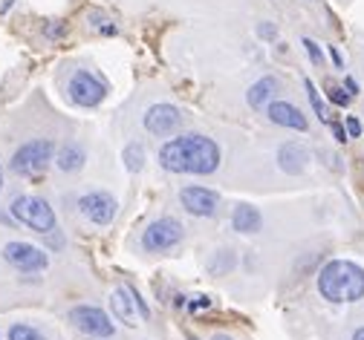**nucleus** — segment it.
Here are the masks:
<instances>
[{"mask_svg": "<svg viewBox=\"0 0 364 340\" xmlns=\"http://www.w3.org/2000/svg\"><path fill=\"white\" fill-rule=\"evenodd\" d=\"M223 162L220 144L202 133H176L159 147V165L168 173L211 176Z\"/></svg>", "mask_w": 364, "mask_h": 340, "instance_id": "f257e3e1", "label": "nucleus"}, {"mask_svg": "<svg viewBox=\"0 0 364 340\" xmlns=\"http://www.w3.org/2000/svg\"><path fill=\"white\" fill-rule=\"evenodd\" d=\"M315 286L327 303H358L364 297V268L350 260H329L315 274Z\"/></svg>", "mask_w": 364, "mask_h": 340, "instance_id": "f03ea898", "label": "nucleus"}, {"mask_svg": "<svg viewBox=\"0 0 364 340\" xmlns=\"http://www.w3.org/2000/svg\"><path fill=\"white\" fill-rule=\"evenodd\" d=\"M9 213H12V220L26 225L29 231H35V234H44L49 237L58 225L55 220V210L52 205L44 199V196H32V194H18L9 205Z\"/></svg>", "mask_w": 364, "mask_h": 340, "instance_id": "7ed1b4c3", "label": "nucleus"}, {"mask_svg": "<svg viewBox=\"0 0 364 340\" xmlns=\"http://www.w3.org/2000/svg\"><path fill=\"white\" fill-rule=\"evenodd\" d=\"M52 162H55V141L52 139H29L12 153L9 170L18 176H41Z\"/></svg>", "mask_w": 364, "mask_h": 340, "instance_id": "20e7f679", "label": "nucleus"}, {"mask_svg": "<svg viewBox=\"0 0 364 340\" xmlns=\"http://www.w3.org/2000/svg\"><path fill=\"white\" fill-rule=\"evenodd\" d=\"M186 239V228L174 216H159L142 231V248L147 254H165Z\"/></svg>", "mask_w": 364, "mask_h": 340, "instance_id": "39448f33", "label": "nucleus"}, {"mask_svg": "<svg viewBox=\"0 0 364 340\" xmlns=\"http://www.w3.org/2000/svg\"><path fill=\"white\" fill-rule=\"evenodd\" d=\"M67 99L75 107H99L107 99V84L90 70H75L67 81Z\"/></svg>", "mask_w": 364, "mask_h": 340, "instance_id": "423d86ee", "label": "nucleus"}, {"mask_svg": "<svg viewBox=\"0 0 364 340\" xmlns=\"http://www.w3.org/2000/svg\"><path fill=\"white\" fill-rule=\"evenodd\" d=\"M142 125L150 136H157V139H171L182 130V125H186V110H179L176 104H150L142 115Z\"/></svg>", "mask_w": 364, "mask_h": 340, "instance_id": "0eeeda50", "label": "nucleus"}, {"mask_svg": "<svg viewBox=\"0 0 364 340\" xmlns=\"http://www.w3.org/2000/svg\"><path fill=\"white\" fill-rule=\"evenodd\" d=\"M0 257H4L6 265H12L20 274H41L49 265V257H47L44 248H38V245H32V242H20V239L6 242Z\"/></svg>", "mask_w": 364, "mask_h": 340, "instance_id": "6e6552de", "label": "nucleus"}, {"mask_svg": "<svg viewBox=\"0 0 364 340\" xmlns=\"http://www.w3.org/2000/svg\"><path fill=\"white\" fill-rule=\"evenodd\" d=\"M70 323L87 334L90 340H113L116 337V326L110 320V315L99 306H75L70 308Z\"/></svg>", "mask_w": 364, "mask_h": 340, "instance_id": "1a4fd4ad", "label": "nucleus"}, {"mask_svg": "<svg viewBox=\"0 0 364 340\" xmlns=\"http://www.w3.org/2000/svg\"><path fill=\"white\" fill-rule=\"evenodd\" d=\"M78 213L93 225H110L119 213V202L107 191H87L78 199Z\"/></svg>", "mask_w": 364, "mask_h": 340, "instance_id": "9d476101", "label": "nucleus"}, {"mask_svg": "<svg viewBox=\"0 0 364 340\" xmlns=\"http://www.w3.org/2000/svg\"><path fill=\"white\" fill-rule=\"evenodd\" d=\"M179 205L191 216H214L220 208V196L208 188H200V184H188L179 191Z\"/></svg>", "mask_w": 364, "mask_h": 340, "instance_id": "9b49d317", "label": "nucleus"}, {"mask_svg": "<svg viewBox=\"0 0 364 340\" xmlns=\"http://www.w3.org/2000/svg\"><path fill=\"white\" fill-rule=\"evenodd\" d=\"M266 115L272 125L286 127V130H298V133H307L310 130V121L307 115L301 113V107L289 104V101H269L266 104Z\"/></svg>", "mask_w": 364, "mask_h": 340, "instance_id": "f8f14e48", "label": "nucleus"}, {"mask_svg": "<svg viewBox=\"0 0 364 340\" xmlns=\"http://www.w3.org/2000/svg\"><path fill=\"white\" fill-rule=\"evenodd\" d=\"M110 308H113V317L119 320V323H125V326H131V329H136L139 326V320L142 317H136V300H133V294H131V286H119L113 294H110Z\"/></svg>", "mask_w": 364, "mask_h": 340, "instance_id": "ddd939ff", "label": "nucleus"}, {"mask_svg": "<svg viewBox=\"0 0 364 340\" xmlns=\"http://www.w3.org/2000/svg\"><path fill=\"white\" fill-rule=\"evenodd\" d=\"M307 165H310V150L303 147V144H298V141L281 144V150H278V168L284 173L298 176V173L307 170Z\"/></svg>", "mask_w": 364, "mask_h": 340, "instance_id": "4468645a", "label": "nucleus"}, {"mask_svg": "<svg viewBox=\"0 0 364 340\" xmlns=\"http://www.w3.org/2000/svg\"><path fill=\"white\" fill-rule=\"evenodd\" d=\"M84 162H87V150L78 141H67L64 147L55 150V168L61 173H78L84 168Z\"/></svg>", "mask_w": 364, "mask_h": 340, "instance_id": "2eb2a0df", "label": "nucleus"}, {"mask_svg": "<svg viewBox=\"0 0 364 340\" xmlns=\"http://www.w3.org/2000/svg\"><path fill=\"white\" fill-rule=\"evenodd\" d=\"M231 228L237 234H257L263 228V216L255 205H237L231 210Z\"/></svg>", "mask_w": 364, "mask_h": 340, "instance_id": "dca6fc26", "label": "nucleus"}, {"mask_svg": "<svg viewBox=\"0 0 364 340\" xmlns=\"http://www.w3.org/2000/svg\"><path fill=\"white\" fill-rule=\"evenodd\" d=\"M278 87H281V81H278L275 75H263L260 81H255V84L249 87V92H246V101H249L252 107H266L269 101H275V92H278Z\"/></svg>", "mask_w": 364, "mask_h": 340, "instance_id": "f3484780", "label": "nucleus"}, {"mask_svg": "<svg viewBox=\"0 0 364 340\" xmlns=\"http://www.w3.org/2000/svg\"><path fill=\"white\" fill-rule=\"evenodd\" d=\"M234 263H237V254L231 248H220L214 257L208 260V271L214 274V277H223V274H229L234 268Z\"/></svg>", "mask_w": 364, "mask_h": 340, "instance_id": "a211bd4d", "label": "nucleus"}, {"mask_svg": "<svg viewBox=\"0 0 364 340\" xmlns=\"http://www.w3.org/2000/svg\"><path fill=\"white\" fill-rule=\"evenodd\" d=\"M87 26L93 29L96 35H102V38H113V35H119V26L107 18V15H102V12H93L87 18Z\"/></svg>", "mask_w": 364, "mask_h": 340, "instance_id": "6ab92c4d", "label": "nucleus"}, {"mask_svg": "<svg viewBox=\"0 0 364 340\" xmlns=\"http://www.w3.org/2000/svg\"><path fill=\"white\" fill-rule=\"evenodd\" d=\"M121 159H125V168H128L131 173H139V170L145 168V159H147V156H145V147L133 141V144H128V147H125V153H121Z\"/></svg>", "mask_w": 364, "mask_h": 340, "instance_id": "aec40b11", "label": "nucleus"}, {"mask_svg": "<svg viewBox=\"0 0 364 340\" xmlns=\"http://www.w3.org/2000/svg\"><path fill=\"white\" fill-rule=\"evenodd\" d=\"M303 89H307V99H310V104H313L315 115H318L321 121H327V125H329V115H327V104H324V99L318 96V89H315V84H313L310 78H303Z\"/></svg>", "mask_w": 364, "mask_h": 340, "instance_id": "412c9836", "label": "nucleus"}, {"mask_svg": "<svg viewBox=\"0 0 364 340\" xmlns=\"http://www.w3.org/2000/svg\"><path fill=\"white\" fill-rule=\"evenodd\" d=\"M9 340H47V337L29 323H12L9 326Z\"/></svg>", "mask_w": 364, "mask_h": 340, "instance_id": "4be33fe9", "label": "nucleus"}, {"mask_svg": "<svg viewBox=\"0 0 364 340\" xmlns=\"http://www.w3.org/2000/svg\"><path fill=\"white\" fill-rule=\"evenodd\" d=\"M327 101H329V104H336V107H350L353 96H350V92H347L344 87L329 84V87H327Z\"/></svg>", "mask_w": 364, "mask_h": 340, "instance_id": "5701e85b", "label": "nucleus"}, {"mask_svg": "<svg viewBox=\"0 0 364 340\" xmlns=\"http://www.w3.org/2000/svg\"><path fill=\"white\" fill-rule=\"evenodd\" d=\"M303 49H307V55H310V61L315 67H324V52L313 38H303Z\"/></svg>", "mask_w": 364, "mask_h": 340, "instance_id": "b1692460", "label": "nucleus"}, {"mask_svg": "<svg viewBox=\"0 0 364 340\" xmlns=\"http://www.w3.org/2000/svg\"><path fill=\"white\" fill-rule=\"evenodd\" d=\"M64 32H67V23H61V20H52V23H47V26H44V35H47V38H52V41H55V38H61Z\"/></svg>", "mask_w": 364, "mask_h": 340, "instance_id": "393cba45", "label": "nucleus"}, {"mask_svg": "<svg viewBox=\"0 0 364 340\" xmlns=\"http://www.w3.org/2000/svg\"><path fill=\"white\" fill-rule=\"evenodd\" d=\"M344 130H347L350 139H358V136H361V121H358L356 115H347V118H344Z\"/></svg>", "mask_w": 364, "mask_h": 340, "instance_id": "a878e982", "label": "nucleus"}, {"mask_svg": "<svg viewBox=\"0 0 364 340\" xmlns=\"http://www.w3.org/2000/svg\"><path fill=\"white\" fill-rule=\"evenodd\" d=\"M257 35H260L263 41H275V38H278V29L272 26L269 20H263V23H257Z\"/></svg>", "mask_w": 364, "mask_h": 340, "instance_id": "bb28decb", "label": "nucleus"}, {"mask_svg": "<svg viewBox=\"0 0 364 340\" xmlns=\"http://www.w3.org/2000/svg\"><path fill=\"white\" fill-rule=\"evenodd\" d=\"M208 306H211V297L208 294H200V297H194V303H188L191 312H202V308H208Z\"/></svg>", "mask_w": 364, "mask_h": 340, "instance_id": "cd10ccee", "label": "nucleus"}, {"mask_svg": "<svg viewBox=\"0 0 364 340\" xmlns=\"http://www.w3.org/2000/svg\"><path fill=\"white\" fill-rule=\"evenodd\" d=\"M329 127H332V136H336V141H339V144H344V141H350V136H347V130H344V125H336V121H329Z\"/></svg>", "mask_w": 364, "mask_h": 340, "instance_id": "c85d7f7f", "label": "nucleus"}, {"mask_svg": "<svg viewBox=\"0 0 364 340\" xmlns=\"http://www.w3.org/2000/svg\"><path fill=\"white\" fill-rule=\"evenodd\" d=\"M344 89H347V92H350V96H358V81H356V78H350V75H347V78H344Z\"/></svg>", "mask_w": 364, "mask_h": 340, "instance_id": "c756f323", "label": "nucleus"}, {"mask_svg": "<svg viewBox=\"0 0 364 340\" xmlns=\"http://www.w3.org/2000/svg\"><path fill=\"white\" fill-rule=\"evenodd\" d=\"M329 55H332V61H336V67L341 70V67H344V58L339 55V49H336V46H329Z\"/></svg>", "mask_w": 364, "mask_h": 340, "instance_id": "7c9ffc66", "label": "nucleus"}, {"mask_svg": "<svg viewBox=\"0 0 364 340\" xmlns=\"http://www.w3.org/2000/svg\"><path fill=\"white\" fill-rule=\"evenodd\" d=\"M211 340H231V334H226V332H217V334H211Z\"/></svg>", "mask_w": 364, "mask_h": 340, "instance_id": "2f4dec72", "label": "nucleus"}, {"mask_svg": "<svg viewBox=\"0 0 364 340\" xmlns=\"http://www.w3.org/2000/svg\"><path fill=\"white\" fill-rule=\"evenodd\" d=\"M353 340H364V326H361V329H356V332H353Z\"/></svg>", "mask_w": 364, "mask_h": 340, "instance_id": "473e14b6", "label": "nucleus"}, {"mask_svg": "<svg viewBox=\"0 0 364 340\" xmlns=\"http://www.w3.org/2000/svg\"><path fill=\"white\" fill-rule=\"evenodd\" d=\"M0 191H4V168H0Z\"/></svg>", "mask_w": 364, "mask_h": 340, "instance_id": "72a5a7b5", "label": "nucleus"}, {"mask_svg": "<svg viewBox=\"0 0 364 340\" xmlns=\"http://www.w3.org/2000/svg\"><path fill=\"white\" fill-rule=\"evenodd\" d=\"M0 340H4V337H0Z\"/></svg>", "mask_w": 364, "mask_h": 340, "instance_id": "f704fd0d", "label": "nucleus"}]
</instances>
